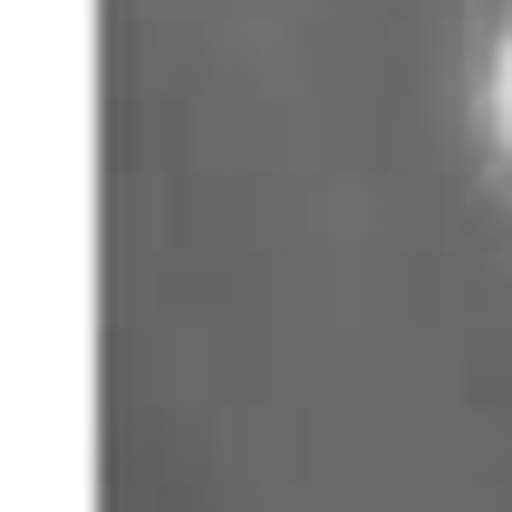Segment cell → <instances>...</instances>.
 Masks as SVG:
<instances>
[{
  "label": "cell",
  "instance_id": "cell-1",
  "mask_svg": "<svg viewBox=\"0 0 512 512\" xmlns=\"http://www.w3.org/2000/svg\"><path fill=\"white\" fill-rule=\"evenodd\" d=\"M503 107H512V58H503Z\"/></svg>",
  "mask_w": 512,
  "mask_h": 512
}]
</instances>
